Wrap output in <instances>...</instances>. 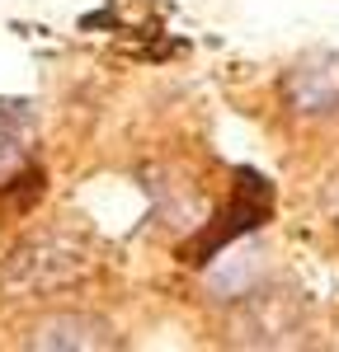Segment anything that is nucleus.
Here are the masks:
<instances>
[{
    "instance_id": "obj_8",
    "label": "nucleus",
    "mask_w": 339,
    "mask_h": 352,
    "mask_svg": "<svg viewBox=\"0 0 339 352\" xmlns=\"http://www.w3.org/2000/svg\"><path fill=\"white\" fill-rule=\"evenodd\" d=\"M320 212H325V221L339 230V169H330L325 184H320Z\"/></svg>"
},
{
    "instance_id": "obj_2",
    "label": "nucleus",
    "mask_w": 339,
    "mask_h": 352,
    "mask_svg": "<svg viewBox=\"0 0 339 352\" xmlns=\"http://www.w3.org/2000/svg\"><path fill=\"white\" fill-rule=\"evenodd\" d=\"M307 333V296L292 287H250L236 296L226 338L240 348H292Z\"/></svg>"
},
{
    "instance_id": "obj_3",
    "label": "nucleus",
    "mask_w": 339,
    "mask_h": 352,
    "mask_svg": "<svg viewBox=\"0 0 339 352\" xmlns=\"http://www.w3.org/2000/svg\"><path fill=\"white\" fill-rule=\"evenodd\" d=\"M269 212H274V188H269L259 174L240 169V174H236V192H231V202H226V212L212 221V226H203V235H198V240L184 244V258H189V263H212L226 244H236L240 235L259 230V226L269 221Z\"/></svg>"
},
{
    "instance_id": "obj_7",
    "label": "nucleus",
    "mask_w": 339,
    "mask_h": 352,
    "mask_svg": "<svg viewBox=\"0 0 339 352\" xmlns=\"http://www.w3.org/2000/svg\"><path fill=\"white\" fill-rule=\"evenodd\" d=\"M24 122L28 104H0V179L14 174L24 160Z\"/></svg>"
},
{
    "instance_id": "obj_6",
    "label": "nucleus",
    "mask_w": 339,
    "mask_h": 352,
    "mask_svg": "<svg viewBox=\"0 0 339 352\" xmlns=\"http://www.w3.org/2000/svg\"><path fill=\"white\" fill-rule=\"evenodd\" d=\"M43 197V169H14L0 179V217H24Z\"/></svg>"
},
{
    "instance_id": "obj_1",
    "label": "nucleus",
    "mask_w": 339,
    "mask_h": 352,
    "mask_svg": "<svg viewBox=\"0 0 339 352\" xmlns=\"http://www.w3.org/2000/svg\"><path fill=\"white\" fill-rule=\"evenodd\" d=\"M99 268L94 244L76 230H38L0 258V292L10 300H52L76 292Z\"/></svg>"
},
{
    "instance_id": "obj_4",
    "label": "nucleus",
    "mask_w": 339,
    "mask_h": 352,
    "mask_svg": "<svg viewBox=\"0 0 339 352\" xmlns=\"http://www.w3.org/2000/svg\"><path fill=\"white\" fill-rule=\"evenodd\" d=\"M282 104L297 118L339 113V52H307L282 71Z\"/></svg>"
},
{
    "instance_id": "obj_5",
    "label": "nucleus",
    "mask_w": 339,
    "mask_h": 352,
    "mask_svg": "<svg viewBox=\"0 0 339 352\" xmlns=\"http://www.w3.org/2000/svg\"><path fill=\"white\" fill-rule=\"evenodd\" d=\"M28 348L43 352H104L118 348V333L104 315H90V310H61L48 315L43 324L28 333Z\"/></svg>"
}]
</instances>
